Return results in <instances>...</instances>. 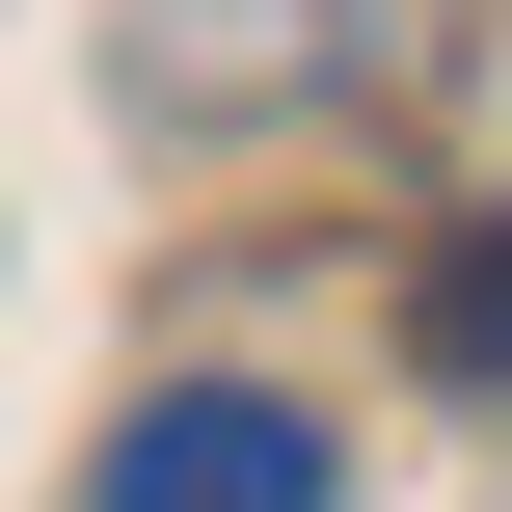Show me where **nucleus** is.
<instances>
[{"mask_svg":"<svg viewBox=\"0 0 512 512\" xmlns=\"http://www.w3.org/2000/svg\"><path fill=\"white\" fill-rule=\"evenodd\" d=\"M432 54V0H135V108H351V81H405Z\"/></svg>","mask_w":512,"mask_h":512,"instance_id":"nucleus-1","label":"nucleus"},{"mask_svg":"<svg viewBox=\"0 0 512 512\" xmlns=\"http://www.w3.org/2000/svg\"><path fill=\"white\" fill-rule=\"evenodd\" d=\"M81 512H351V432L270 405V378H162V405L81 459Z\"/></svg>","mask_w":512,"mask_h":512,"instance_id":"nucleus-2","label":"nucleus"},{"mask_svg":"<svg viewBox=\"0 0 512 512\" xmlns=\"http://www.w3.org/2000/svg\"><path fill=\"white\" fill-rule=\"evenodd\" d=\"M405 378L512 405V216H432V270H405Z\"/></svg>","mask_w":512,"mask_h":512,"instance_id":"nucleus-3","label":"nucleus"}]
</instances>
